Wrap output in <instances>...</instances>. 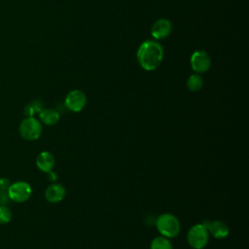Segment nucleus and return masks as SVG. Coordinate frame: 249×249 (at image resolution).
I'll list each match as a JSON object with an SVG mask.
<instances>
[{
	"mask_svg": "<svg viewBox=\"0 0 249 249\" xmlns=\"http://www.w3.org/2000/svg\"><path fill=\"white\" fill-rule=\"evenodd\" d=\"M203 86V79L198 73L192 74L187 80V87L191 91H197Z\"/></svg>",
	"mask_w": 249,
	"mask_h": 249,
	"instance_id": "ddd939ff",
	"label": "nucleus"
},
{
	"mask_svg": "<svg viewBox=\"0 0 249 249\" xmlns=\"http://www.w3.org/2000/svg\"><path fill=\"white\" fill-rule=\"evenodd\" d=\"M10 186H11V185H10V181H9L8 179L2 178V179L0 180V189H1V190L6 191V190L9 189Z\"/></svg>",
	"mask_w": 249,
	"mask_h": 249,
	"instance_id": "a211bd4d",
	"label": "nucleus"
},
{
	"mask_svg": "<svg viewBox=\"0 0 249 249\" xmlns=\"http://www.w3.org/2000/svg\"><path fill=\"white\" fill-rule=\"evenodd\" d=\"M19 133L24 139L35 140L42 133V124L35 118L28 117L20 123Z\"/></svg>",
	"mask_w": 249,
	"mask_h": 249,
	"instance_id": "20e7f679",
	"label": "nucleus"
},
{
	"mask_svg": "<svg viewBox=\"0 0 249 249\" xmlns=\"http://www.w3.org/2000/svg\"><path fill=\"white\" fill-rule=\"evenodd\" d=\"M209 239V232L203 224L194 225L188 231L187 240L189 245L194 249L204 248Z\"/></svg>",
	"mask_w": 249,
	"mask_h": 249,
	"instance_id": "7ed1b4c3",
	"label": "nucleus"
},
{
	"mask_svg": "<svg viewBox=\"0 0 249 249\" xmlns=\"http://www.w3.org/2000/svg\"><path fill=\"white\" fill-rule=\"evenodd\" d=\"M42 104L40 101H33L32 103L26 105L25 109H24V113L25 115L28 117H33V115L35 114V112H40L42 110Z\"/></svg>",
	"mask_w": 249,
	"mask_h": 249,
	"instance_id": "2eb2a0df",
	"label": "nucleus"
},
{
	"mask_svg": "<svg viewBox=\"0 0 249 249\" xmlns=\"http://www.w3.org/2000/svg\"><path fill=\"white\" fill-rule=\"evenodd\" d=\"M172 31V23L167 18L157 19L151 28V35L155 40H163L167 38Z\"/></svg>",
	"mask_w": 249,
	"mask_h": 249,
	"instance_id": "6e6552de",
	"label": "nucleus"
},
{
	"mask_svg": "<svg viewBox=\"0 0 249 249\" xmlns=\"http://www.w3.org/2000/svg\"><path fill=\"white\" fill-rule=\"evenodd\" d=\"M64 104L68 110L78 113L85 108L87 104V96L84 91L73 89L67 93Z\"/></svg>",
	"mask_w": 249,
	"mask_h": 249,
	"instance_id": "423d86ee",
	"label": "nucleus"
},
{
	"mask_svg": "<svg viewBox=\"0 0 249 249\" xmlns=\"http://www.w3.org/2000/svg\"><path fill=\"white\" fill-rule=\"evenodd\" d=\"M156 227L160 233L167 238L175 237L180 232V222L171 213L160 214L156 221Z\"/></svg>",
	"mask_w": 249,
	"mask_h": 249,
	"instance_id": "f03ea898",
	"label": "nucleus"
},
{
	"mask_svg": "<svg viewBox=\"0 0 249 249\" xmlns=\"http://www.w3.org/2000/svg\"><path fill=\"white\" fill-rule=\"evenodd\" d=\"M192 69L198 74L207 72L211 67V57L210 55L202 50H197L194 52L190 59Z\"/></svg>",
	"mask_w": 249,
	"mask_h": 249,
	"instance_id": "39448f33",
	"label": "nucleus"
},
{
	"mask_svg": "<svg viewBox=\"0 0 249 249\" xmlns=\"http://www.w3.org/2000/svg\"><path fill=\"white\" fill-rule=\"evenodd\" d=\"M9 195L8 192H5L4 190L0 189V205H5L9 201Z\"/></svg>",
	"mask_w": 249,
	"mask_h": 249,
	"instance_id": "f3484780",
	"label": "nucleus"
},
{
	"mask_svg": "<svg viewBox=\"0 0 249 249\" xmlns=\"http://www.w3.org/2000/svg\"><path fill=\"white\" fill-rule=\"evenodd\" d=\"M12 218V213L9 208L4 205H0V223L5 224L10 222Z\"/></svg>",
	"mask_w": 249,
	"mask_h": 249,
	"instance_id": "dca6fc26",
	"label": "nucleus"
},
{
	"mask_svg": "<svg viewBox=\"0 0 249 249\" xmlns=\"http://www.w3.org/2000/svg\"><path fill=\"white\" fill-rule=\"evenodd\" d=\"M54 163H55L54 157L53 156V154L47 151L41 152L36 159V165L43 172L48 173L49 171L53 170Z\"/></svg>",
	"mask_w": 249,
	"mask_h": 249,
	"instance_id": "9b49d317",
	"label": "nucleus"
},
{
	"mask_svg": "<svg viewBox=\"0 0 249 249\" xmlns=\"http://www.w3.org/2000/svg\"><path fill=\"white\" fill-rule=\"evenodd\" d=\"M208 230V232L215 238L217 239H223L226 238L229 233H230V230L229 227L226 223H224L223 221H212V222H208V223H202Z\"/></svg>",
	"mask_w": 249,
	"mask_h": 249,
	"instance_id": "1a4fd4ad",
	"label": "nucleus"
},
{
	"mask_svg": "<svg viewBox=\"0 0 249 249\" xmlns=\"http://www.w3.org/2000/svg\"><path fill=\"white\" fill-rule=\"evenodd\" d=\"M39 117L41 121L48 125H53L59 121V114L54 109H42L39 112Z\"/></svg>",
	"mask_w": 249,
	"mask_h": 249,
	"instance_id": "f8f14e48",
	"label": "nucleus"
},
{
	"mask_svg": "<svg viewBox=\"0 0 249 249\" xmlns=\"http://www.w3.org/2000/svg\"><path fill=\"white\" fill-rule=\"evenodd\" d=\"M31 187L23 181L16 182L8 189L9 197L15 201L22 202L27 200L31 196Z\"/></svg>",
	"mask_w": 249,
	"mask_h": 249,
	"instance_id": "0eeeda50",
	"label": "nucleus"
},
{
	"mask_svg": "<svg viewBox=\"0 0 249 249\" xmlns=\"http://www.w3.org/2000/svg\"><path fill=\"white\" fill-rule=\"evenodd\" d=\"M57 178H58V176H57V174H56L55 172H53V171H52V170L48 172V179H49L51 182H56Z\"/></svg>",
	"mask_w": 249,
	"mask_h": 249,
	"instance_id": "6ab92c4d",
	"label": "nucleus"
},
{
	"mask_svg": "<svg viewBox=\"0 0 249 249\" xmlns=\"http://www.w3.org/2000/svg\"><path fill=\"white\" fill-rule=\"evenodd\" d=\"M151 249H173V246L170 240L165 236H157L155 237L150 245Z\"/></svg>",
	"mask_w": 249,
	"mask_h": 249,
	"instance_id": "4468645a",
	"label": "nucleus"
},
{
	"mask_svg": "<svg viewBox=\"0 0 249 249\" xmlns=\"http://www.w3.org/2000/svg\"><path fill=\"white\" fill-rule=\"evenodd\" d=\"M66 195V190L65 188L57 183H53L50 185L45 192V196L48 201L50 202H58L61 201Z\"/></svg>",
	"mask_w": 249,
	"mask_h": 249,
	"instance_id": "9d476101",
	"label": "nucleus"
},
{
	"mask_svg": "<svg viewBox=\"0 0 249 249\" xmlns=\"http://www.w3.org/2000/svg\"><path fill=\"white\" fill-rule=\"evenodd\" d=\"M163 55V48L157 40L144 41L136 53L139 65L146 71L156 70L161 63Z\"/></svg>",
	"mask_w": 249,
	"mask_h": 249,
	"instance_id": "f257e3e1",
	"label": "nucleus"
}]
</instances>
